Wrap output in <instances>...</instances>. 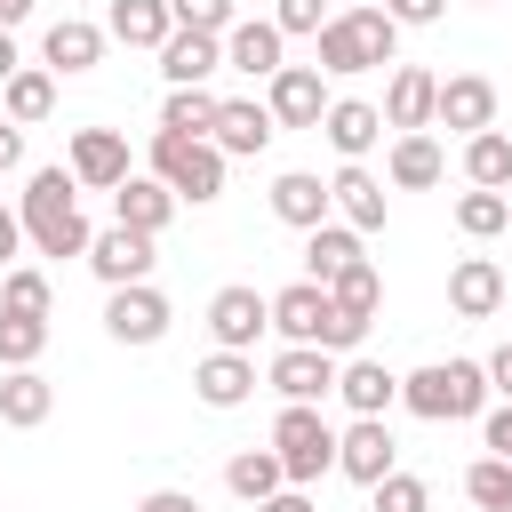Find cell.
<instances>
[{
	"instance_id": "cell-33",
	"label": "cell",
	"mask_w": 512,
	"mask_h": 512,
	"mask_svg": "<svg viewBox=\"0 0 512 512\" xmlns=\"http://www.w3.org/2000/svg\"><path fill=\"white\" fill-rule=\"evenodd\" d=\"M216 88L208 80H192V88H168V104H160V128H176V136H208L216 128Z\"/></svg>"
},
{
	"instance_id": "cell-22",
	"label": "cell",
	"mask_w": 512,
	"mask_h": 512,
	"mask_svg": "<svg viewBox=\"0 0 512 512\" xmlns=\"http://www.w3.org/2000/svg\"><path fill=\"white\" fill-rule=\"evenodd\" d=\"M432 96H440V72H424V64H392V80H384V128L400 136V128H432Z\"/></svg>"
},
{
	"instance_id": "cell-38",
	"label": "cell",
	"mask_w": 512,
	"mask_h": 512,
	"mask_svg": "<svg viewBox=\"0 0 512 512\" xmlns=\"http://www.w3.org/2000/svg\"><path fill=\"white\" fill-rule=\"evenodd\" d=\"M40 352H48V320L0 312V368H40Z\"/></svg>"
},
{
	"instance_id": "cell-27",
	"label": "cell",
	"mask_w": 512,
	"mask_h": 512,
	"mask_svg": "<svg viewBox=\"0 0 512 512\" xmlns=\"http://www.w3.org/2000/svg\"><path fill=\"white\" fill-rule=\"evenodd\" d=\"M272 216H280L288 232H312V224H328L336 208H328V184H320L312 168H288V176L272 184Z\"/></svg>"
},
{
	"instance_id": "cell-24",
	"label": "cell",
	"mask_w": 512,
	"mask_h": 512,
	"mask_svg": "<svg viewBox=\"0 0 512 512\" xmlns=\"http://www.w3.org/2000/svg\"><path fill=\"white\" fill-rule=\"evenodd\" d=\"M328 208L352 224V232H384V176H368V160H344L328 176Z\"/></svg>"
},
{
	"instance_id": "cell-6",
	"label": "cell",
	"mask_w": 512,
	"mask_h": 512,
	"mask_svg": "<svg viewBox=\"0 0 512 512\" xmlns=\"http://www.w3.org/2000/svg\"><path fill=\"white\" fill-rule=\"evenodd\" d=\"M272 456L296 488H312L320 472H336V424L320 416V400H280L272 416Z\"/></svg>"
},
{
	"instance_id": "cell-21",
	"label": "cell",
	"mask_w": 512,
	"mask_h": 512,
	"mask_svg": "<svg viewBox=\"0 0 512 512\" xmlns=\"http://www.w3.org/2000/svg\"><path fill=\"white\" fill-rule=\"evenodd\" d=\"M152 56H160V80H168V88H192V80H216V72H224V40H216V32H184V24H176Z\"/></svg>"
},
{
	"instance_id": "cell-43",
	"label": "cell",
	"mask_w": 512,
	"mask_h": 512,
	"mask_svg": "<svg viewBox=\"0 0 512 512\" xmlns=\"http://www.w3.org/2000/svg\"><path fill=\"white\" fill-rule=\"evenodd\" d=\"M480 440H488V456H504V464H512V400L480 408Z\"/></svg>"
},
{
	"instance_id": "cell-12",
	"label": "cell",
	"mask_w": 512,
	"mask_h": 512,
	"mask_svg": "<svg viewBox=\"0 0 512 512\" xmlns=\"http://www.w3.org/2000/svg\"><path fill=\"white\" fill-rule=\"evenodd\" d=\"M432 128H456V136L496 128V80L488 72H448L440 96H432Z\"/></svg>"
},
{
	"instance_id": "cell-16",
	"label": "cell",
	"mask_w": 512,
	"mask_h": 512,
	"mask_svg": "<svg viewBox=\"0 0 512 512\" xmlns=\"http://www.w3.org/2000/svg\"><path fill=\"white\" fill-rule=\"evenodd\" d=\"M264 384H272L280 400H328V392H336V352H320V344H280Z\"/></svg>"
},
{
	"instance_id": "cell-13",
	"label": "cell",
	"mask_w": 512,
	"mask_h": 512,
	"mask_svg": "<svg viewBox=\"0 0 512 512\" xmlns=\"http://www.w3.org/2000/svg\"><path fill=\"white\" fill-rule=\"evenodd\" d=\"M288 64V32L272 16H232L224 32V72H248V80H272Z\"/></svg>"
},
{
	"instance_id": "cell-15",
	"label": "cell",
	"mask_w": 512,
	"mask_h": 512,
	"mask_svg": "<svg viewBox=\"0 0 512 512\" xmlns=\"http://www.w3.org/2000/svg\"><path fill=\"white\" fill-rule=\"evenodd\" d=\"M176 208H184V200H176V192H168V184H160L152 168H144V176L128 168V176L112 184V224H128V232H152V240H160Z\"/></svg>"
},
{
	"instance_id": "cell-23",
	"label": "cell",
	"mask_w": 512,
	"mask_h": 512,
	"mask_svg": "<svg viewBox=\"0 0 512 512\" xmlns=\"http://www.w3.org/2000/svg\"><path fill=\"white\" fill-rule=\"evenodd\" d=\"M320 136H328L344 160H368V152L384 144V112H376L368 96H328V112H320Z\"/></svg>"
},
{
	"instance_id": "cell-9",
	"label": "cell",
	"mask_w": 512,
	"mask_h": 512,
	"mask_svg": "<svg viewBox=\"0 0 512 512\" xmlns=\"http://www.w3.org/2000/svg\"><path fill=\"white\" fill-rule=\"evenodd\" d=\"M64 168H72L80 192H112L128 176V136L120 128H72L64 136Z\"/></svg>"
},
{
	"instance_id": "cell-2",
	"label": "cell",
	"mask_w": 512,
	"mask_h": 512,
	"mask_svg": "<svg viewBox=\"0 0 512 512\" xmlns=\"http://www.w3.org/2000/svg\"><path fill=\"white\" fill-rule=\"evenodd\" d=\"M312 64H320L328 80H352V72L400 64V24H392L376 0H360V8H336V16L312 32Z\"/></svg>"
},
{
	"instance_id": "cell-1",
	"label": "cell",
	"mask_w": 512,
	"mask_h": 512,
	"mask_svg": "<svg viewBox=\"0 0 512 512\" xmlns=\"http://www.w3.org/2000/svg\"><path fill=\"white\" fill-rule=\"evenodd\" d=\"M16 224H24V240L40 256H88V240H96V224L80 216L72 168H32L24 192H16Z\"/></svg>"
},
{
	"instance_id": "cell-18",
	"label": "cell",
	"mask_w": 512,
	"mask_h": 512,
	"mask_svg": "<svg viewBox=\"0 0 512 512\" xmlns=\"http://www.w3.org/2000/svg\"><path fill=\"white\" fill-rule=\"evenodd\" d=\"M384 176H392V192H432V184L448 176L440 136H432V128H400V136H392V152H384Z\"/></svg>"
},
{
	"instance_id": "cell-35",
	"label": "cell",
	"mask_w": 512,
	"mask_h": 512,
	"mask_svg": "<svg viewBox=\"0 0 512 512\" xmlns=\"http://www.w3.org/2000/svg\"><path fill=\"white\" fill-rule=\"evenodd\" d=\"M280 480H288V472H280V456H272V448H240V456L224 464V488H232L240 504H264Z\"/></svg>"
},
{
	"instance_id": "cell-53",
	"label": "cell",
	"mask_w": 512,
	"mask_h": 512,
	"mask_svg": "<svg viewBox=\"0 0 512 512\" xmlns=\"http://www.w3.org/2000/svg\"><path fill=\"white\" fill-rule=\"evenodd\" d=\"M0 512H8V504H0Z\"/></svg>"
},
{
	"instance_id": "cell-48",
	"label": "cell",
	"mask_w": 512,
	"mask_h": 512,
	"mask_svg": "<svg viewBox=\"0 0 512 512\" xmlns=\"http://www.w3.org/2000/svg\"><path fill=\"white\" fill-rule=\"evenodd\" d=\"M24 256V224H16V208H0V272Z\"/></svg>"
},
{
	"instance_id": "cell-39",
	"label": "cell",
	"mask_w": 512,
	"mask_h": 512,
	"mask_svg": "<svg viewBox=\"0 0 512 512\" xmlns=\"http://www.w3.org/2000/svg\"><path fill=\"white\" fill-rule=\"evenodd\" d=\"M464 496H472L480 512H512V464H504V456H480V464L464 472Z\"/></svg>"
},
{
	"instance_id": "cell-44",
	"label": "cell",
	"mask_w": 512,
	"mask_h": 512,
	"mask_svg": "<svg viewBox=\"0 0 512 512\" xmlns=\"http://www.w3.org/2000/svg\"><path fill=\"white\" fill-rule=\"evenodd\" d=\"M376 8H384L400 32H408V24H440V16H448V0H376Z\"/></svg>"
},
{
	"instance_id": "cell-34",
	"label": "cell",
	"mask_w": 512,
	"mask_h": 512,
	"mask_svg": "<svg viewBox=\"0 0 512 512\" xmlns=\"http://www.w3.org/2000/svg\"><path fill=\"white\" fill-rule=\"evenodd\" d=\"M328 304L336 312H352V320H376V304H384V272L360 256V264H344L336 280H328Z\"/></svg>"
},
{
	"instance_id": "cell-40",
	"label": "cell",
	"mask_w": 512,
	"mask_h": 512,
	"mask_svg": "<svg viewBox=\"0 0 512 512\" xmlns=\"http://www.w3.org/2000/svg\"><path fill=\"white\" fill-rule=\"evenodd\" d=\"M368 504H376V512H432V488H424L416 472H400V464H392V472L368 488Z\"/></svg>"
},
{
	"instance_id": "cell-25",
	"label": "cell",
	"mask_w": 512,
	"mask_h": 512,
	"mask_svg": "<svg viewBox=\"0 0 512 512\" xmlns=\"http://www.w3.org/2000/svg\"><path fill=\"white\" fill-rule=\"evenodd\" d=\"M104 40H112V32L88 24V16H56L48 40H40V64H48V72H96V64H104Z\"/></svg>"
},
{
	"instance_id": "cell-10",
	"label": "cell",
	"mask_w": 512,
	"mask_h": 512,
	"mask_svg": "<svg viewBox=\"0 0 512 512\" xmlns=\"http://www.w3.org/2000/svg\"><path fill=\"white\" fill-rule=\"evenodd\" d=\"M264 328H272V296H256L248 280H232V288L208 296V336H216L224 352H256Z\"/></svg>"
},
{
	"instance_id": "cell-47",
	"label": "cell",
	"mask_w": 512,
	"mask_h": 512,
	"mask_svg": "<svg viewBox=\"0 0 512 512\" xmlns=\"http://www.w3.org/2000/svg\"><path fill=\"white\" fill-rule=\"evenodd\" d=\"M8 168H24V128L0 112V176H8Z\"/></svg>"
},
{
	"instance_id": "cell-46",
	"label": "cell",
	"mask_w": 512,
	"mask_h": 512,
	"mask_svg": "<svg viewBox=\"0 0 512 512\" xmlns=\"http://www.w3.org/2000/svg\"><path fill=\"white\" fill-rule=\"evenodd\" d=\"M480 368H488V392H496V400H512V344H496Z\"/></svg>"
},
{
	"instance_id": "cell-30",
	"label": "cell",
	"mask_w": 512,
	"mask_h": 512,
	"mask_svg": "<svg viewBox=\"0 0 512 512\" xmlns=\"http://www.w3.org/2000/svg\"><path fill=\"white\" fill-rule=\"evenodd\" d=\"M344 264H360V232H352L344 216L312 224V232H304V280H320V288H328V280H336Z\"/></svg>"
},
{
	"instance_id": "cell-17",
	"label": "cell",
	"mask_w": 512,
	"mask_h": 512,
	"mask_svg": "<svg viewBox=\"0 0 512 512\" xmlns=\"http://www.w3.org/2000/svg\"><path fill=\"white\" fill-rule=\"evenodd\" d=\"M272 136H280V120H272L264 104H248V96H224V104H216V128H208V144H216L224 160H256Z\"/></svg>"
},
{
	"instance_id": "cell-19",
	"label": "cell",
	"mask_w": 512,
	"mask_h": 512,
	"mask_svg": "<svg viewBox=\"0 0 512 512\" xmlns=\"http://www.w3.org/2000/svg\"><path fill=\"white\" fill-rule=\"evenodd\" d=\"M448 312H456V320H496V312H504V264H496V256H456V272H448Z\"/></svg>"
},
{
	"instance_id": "cell-20",
	"label": "cell",
	"mask_w": 512,
	"mask_h": 512,
	"mask_svg": "<svg viewBox=\"0 0 512 512\" xmlns=\"http://www.w3.org/2000/svg\"><path fill=\"white\" fill-rule=\"evenodd\" d=\"M336 400H344L352 416H392V408H400V376H392L384 360L352 352V360H336Z\"/></svg>"
},
{
	"instance_id": "cell-52",
	"label": "cell",
	"mask_w": 512,
	"mask_h": 512,
	"mask_svg": "<svg viewBox=\"0 0 512 512\" xmlns=\"http://www.w3.org/2000/svg\"><path fill=\"white\" fill-rule=\"evenodd\" d=\"M344 8H360V0H344Z\"/></svg>"
},
{
	"instance_id": "cell-3",
	"label": "cell",
	"mask_w": 512,
	"mask_h": 512,
	"mask_svg": "<svg viewBox=\"0 0 512 512\" xmlns=\"http://www.w3.org/2000/svg\"><path fill=\"white\" fill-rule=\"evenodd\" d=\"M488 368L480 360H424L416 376H400V408L424 416V424H472L488 408Z\"/></svg>"
},
{
	"instance_id": "cell-31",
	"label": "cell",
	"mask_w": 512,
	"mask_h": 512,
	"mask_svg": "<svg viewBox=\"0 0 512 512\" xmlns=\"http://www.w3.org/2000/svg\"><path fill=\"white\" fill-rule=\"evenodd\" d=\"M104 32H112L120 48H160V40L176 32V16H168V0H112Z\"/></svg>"
},
{
	"instance_id": "cell-29",
	"label": "cell",
	"mask_w": 512,
	"mask_h": 512,
	"mask_svg": "<svg viewBox=\"0 0 512 512\" xmlns=\"http://www.w3.org/2000/svg\"><path fill=\"white\" fill-rule=\"evenodd\" d=\"M0 112H8L16 128L48 120V112H56V72H48V64H16V72L0 80Z\"/></svg>"
},
{
	"instance_id": "cell-50",
	"label": "cell",
	"mask_w": 512,
	"mask_h": 512,
	"mask_svg": "<svg viewBox=\"0 0 512 512\" xmlns=\"http://www.w3.org/2000/svg\"><path fill=\"white\" fill-rule=\"evenodd\" d=\"M24 16H32V0H0V32H8V24H24Z\"/></svg>"
},
{
	"instance_id": "cell-7",
	"label": "cell",
	"mask_w": 512,
	"mask_h": 512,
	"mask_svg": "<svg viewBox=\"0 0 512 512\" xmlns=\"http://www.w3.org/2000/svg\"><path fill=\"white\" fill-rule=\"evenodd\" d=\"M168 320H176V312H168V296H160L152 280H128V288L104 296V336H112V344H160Z\"/></svg>"
},
{
	"instance_id": "cell-42",
	"label": "cell",
	"mask_w": 512,
	"mask_h": 512,
	"mask_svg": "<svg viewBox=\"0 0 512 512\" xmlns=\"http://www.w3.org/2000/svg\"><path fill=\"white\" fill-rule=\"evenodd\" d=\"M272 24H280V32H288V40H296V32H304V40H312V32H320V24H328V0H272Z\"/></svg>"
},
{
	"instance_id": "cell-32",
	"label": "cell",
	"mask_w": 512,
	"mask_h": 512,
	"mask_svg": "<svg viewBox=\"0 0 512 512\" xmlns=\"http://www.w3.org/2000/svg\"><path fill=\"white\" fill-rule=\"evenodd\" d=\"M464 184H480V192H512V136H504V128L464 136Z\"/></svg>"
},
{
	"instance_id": "cell-14",
	"label": "cell",
	"mask_w": 512,
	"mask_h": 512,
	"mask_svg": "<svg viewBox=\"0 0 512 512\" xmlns=\"http://www.w3.org/2000/svg\"><path fill=\"white\" fill-rule=\"evenodd\" d=\"M152 232H128V224H104L96 240H88V272L104 280V288H128V280H152Z\"/></svg>"
},
{
	"instance_id": "cell-11",
	"label": "cell",
	"mask_w": 512,
	"mask_h": 512,
	"mask_svg": "<svg viewBox=\"0 0 512 512\" xmlns=\"http://www.w3.org/2000/svg\"><path fill=\"white\" fill-rule=\"evenodd\" d=\"M392 464H400V440H392V424H384V416H352V424L336 432V472H344V480L376 488Z\"/></svg>"
},
{
	"instance_id": "cell-49",
	"label": "cell",
	"mask_w": 512,
	"mask_h": 512,
	"mask_svg": "<svg viewBox=\"0 0 512 512\" xmlns=\"http://www.w3.org/2000/svg\"><path fill=\"white\" fill-rule=\"evenodd\" d=\"M136 512H200V504H192V496H184V488H152V496H144V504H136Z\"/></svg>"
},
{
	"instance_id": "cell-8",
	"label": "cell",
	"mask_w": 512,
	"mask_h": 512,
	"mask_svg": "<svg viewBox=\"0 0 512 512\" xmlns=\"http://www.w3.org/2000/svg\"><path fill=\"white\" fill-rule=\"evenodd\" d=\"M264 112H272L280 128H320V112H328V72H320V64H280V72L264 80Z\"/></svg>"
},
{
	"instance_id": "cell-4",
	"label": "cell",
	"mask_w": 512,
	"mask_h": 512,
	"mask_svg": "<svg viewBox=\"0 0 512 512\" xmlns=\"http://www.w3.org/2000/svg\"><path fill=\"white\" fill-rule=\"evenodd\" d=\"M272 328H280L288 344H320V352H360V336H368V320L336 312L320 280H288V288L272 296Z\"/></svg>"
},
{
	"instance_id": "cell-26",
	"label": "cell",
	"mask_w": 512,
	"mask_h": 512,
	"mask_svg": "<svg viewBox=\"0 0 512 512\" xmlns=\"http://www.w3.org/2000/svg\"><path fill=\"white\" fill-rule=\"evenodd\" d=\"M192 392H200L208 408H240V400L256 392V360H248V352H224V344H216V352H208V360L192 368Z\"/></svg>"
},
{
	"instance_id": "cell-28",
	"label": "cell",
	"mask_w": 512,
	"mask_h": 512,
	"mask_svg": "<svg viewBox=\"0 0 512 512\" xmlns=\"http://www.w3.org/2000/svg\"><path fill=\"white\" fill-rule=\"evenodd\" d=\"M48 408H56V384H48L40 368H8V376H0V424H8V432L48 424Z\"/></svg>"
},
{
	"instance_id": "cell-51",
	"label": "cell",
	"mask_w": 512,
	"mask_h": 512,
	"mask_svg": "<svg viewBox=\"0 0 512 512\" xmlns=\"http://www.w3.org/2000/svg\"><path fill=\"white\" fill-rule=\"evenodd\" d=\"M16 64H24V56H16V40H8V32H0V80H8V72H16Z\"/></svg>"
},
{
	"instance_id": "cell-37",
	"label": "cell",
	"mask_w": 512,
	"mask_h": 512,
	"mask_svg": "<svg viewBox=\"0 0 512 512\" xmlns=\"http://www.w3.org/2000/svg\"><path fill=\"white\" fill-rule=\"evenodd\" d=\"M0 312H32V320H48V312H56V288H48V272H32V264H8V272H0Z\"/></svg>"
},
{
	"instance_id": "cell-36",
	"label": "cell",
	"mask_w": 512,
	"mask_h": 512,
	"mask_svg": "<svg viewBox=\"0 0 512 512\" xmlns=\"http://www.w3.org/2000/svg\"><path fill=\"white\" fill-rule=\"evenodd\" d=\"M456 232H464V240H496V232H512V192H480V184H472V192L456 200Z\"/></svg>"
},
{
	"instance_id": "cell-45",
	"label": "cell",
	"mask_w": 512,
	"mask_h": 512,
	"mask_svg": "<svg viewBox=\"0 0 512 512\" xmlns=\"http://www.w3.org/2000/svg\"><path fill=\"white\" fill-rule=\"evenodd\" d=\"M256 512H320V504H312V488H296V480H280V488H272V496H264Z\"/></svg>"
},
{
	"instance_id": "cell-41",
	"label": "cell",
	"mask_w": 512,
	"mask_h": 512,
	"mask_svg": "<svg viewBox=\"0 0 512 512\" xmlns=\"http://www.w3.org/2000/svg\"><path fill=\"white\" fill-rule=\"evenodd\" d=\"M168 16H176L184 32H216V40H224L240 8H232V0H168Z\"/></svg>"
},
{
	"instance_id": "cell-5",
	"label": "cell",
	"mask_w": 512,
	"mask_h": 512,
	"mask_svg": "<svg viewBox=\"0 0 512 512\" xmlns=\"http://www.w3.org/2000/svg\"><path fill=\"white\" fill-rule=\"evenodd\" d=\"M144 168L176 192V200H192V208H208V200H224V152L208 144V136H176V128H152V152H144Z\"/></svg>"
}]
</instances>
